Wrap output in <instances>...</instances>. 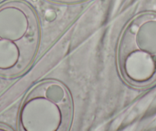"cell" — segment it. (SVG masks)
<instances>
[{
  "instance_id": "cell-5",
  "label": "cell",
  "mask_w": 156,
  "mask_h": 131,
  "mask_svg": "<svg viewBox=\"0 0 156 131\" xmlns=\"http://www.w3.org/2000/svg\"><path fill=\"white\" fill-rule=\"evenodd\" d=\"M0 131H13V130L10 127L5 126V125L0 124Z\"/></svg>"
},
{
  "instance_id": "cell-1",
  "label": "cell",
  "mask_w": 156,
  "mask_h": 131,
  "mask_svg": "<svg viewBox=\"0 0 156 131\" xmlns=\"http://www.w3.org/2000/svg\"><path fill=\"white\" fill-rule=\"evenodd\" d=\"M40 24L31 5L21 0L0 5V76L15 78L29 67L40 42Z\"/></svg>"
},
{
  "instance_id": "cell-4",
  "label": "cell",
  "mask_w": 156,
  "mask_h": 131,
  "mask_svg": "<svg viewBox=\"0 0 156 131\" xmlns=\"http://www.w3.org/2000/svg\"><path fill=\"white\" fill-rule=\"evenodd\" d=\"M48 1L59 4H76L86 2L87 0H48Z\"/></svg>"
},
{
  "instance_id": "cell-3",
  "label": "cell",
  "mask_w": 156,
  "mask_h": 131,
  "mask_svg": "<svg viewBox=\"0 0 156 131\" xmlns=\"http://www.w3.org/2000/svg\"><path fill=\"white\" fill-rule=\"evenodd\" d=\"M73 112L67 87L56 80L44 81L25 95L18 115V131H69Z\"/></svg>"
},
{
  "instance_id": "cell-2",
  "label": "cell",
  "mask_w": 156,
  "mask_h": 131,
  "mask_svg": "<svg viewBox=\"0 0 156 131\" xmlns=\"http://www.w3.org/2000/svg\"><path fill=\"white\" fill-rule=\"evenodd\" d=\"M116 62L129 85L143 88L155 82L156 13H140L126 24L118 42Z\"/></svg>"
}]
</instances>
